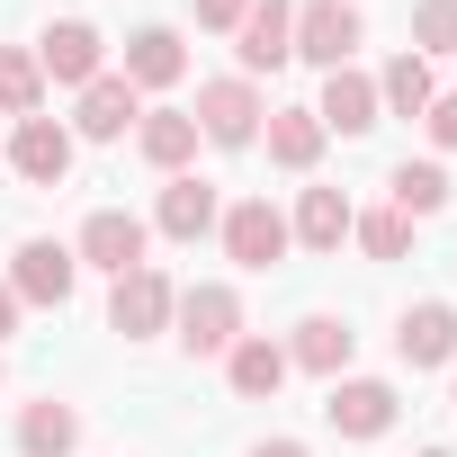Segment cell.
I'll return each mask as SVG.
<instances>
[{
	"label": "cell",
	"mask_w": 457,
	"mask_h": 457,
	"mask_svg": "<svg viewBox=\"0 0 457 457\" xmlns=\"http://www.w3.org/2000/svg\"><path fill=\"white\" fill-rule=\"evenodd\" d=\"M215 224H224V252H234L243 270H278V261H287V243H296V234H287V215H278L270 197H243V206H224Z\"/></svg>",
	"instance_id": "cell-1"
},
{
	"label": "cell",
	"mask_w": 457,
	"mask_h": 457,
	"mask_svg": "<svg viewBox=\"0 0 457 457\" xmlns=\"http://www.w3.org/2000/svg\"><path fill=\"white\" fill-rule=\"evenodd\" d=\"M170 323H179V341H188L197 359H215V350L243 341V296H234V287H188V296L170 305Z\"/></svg>",
	"instance_id": "cell-2"
},
{
	"label": "cell",
	"mask_w": 457,
	"mask_h": 457,
	"mask_svg": "<svg viewBox=\"0 0 457 457\" xmlns=\"http://www.w3.org/2000/svg\"><path fill=\"white\" fill-rule=\"evenodd\" d=\"M144 215H126V206H99L90 224H81V243H72V261H90V270H108V278H126V270H144Z\"/></svg>",
	"instance_id": "cell-3"
},
{
	"label": "cell",
	"mask_w": 457,
	"mask_h": 457,
	"mask_svg": "<svg viewBox=\"0 0 457 457\" xmlns=\"http://www.w3.org/2000/svg\"><path fill=\"white\" fill-rule=\"evenodd\" d=\"M234 54H243V81L252 72H278L296 54V0H252L243 28H234Z\"/></svg>",
	"instance_id": "cell-4"
},
{
	"label": "cell",
	"mask_w": 457,
	"mask_h": 457,
	"mask_svg": "<svg viewBox=\"0 0 457 457\" xmlns=\"http://www.w3.org/2000/svg\"><path fill=\"white\" fill-rule=\"evenodd\" d=\"M170 305H179V287H170V278L144 261V270H126V278H117V296H108V323H117L126 341H153V332L170 323Z\"/></svg>",
	"instance_id": "cell-5"
},
{
	"label": "cell",
	"mask_w": 457,
	"mask_h": 457,
	"mask_svg": "<svg viewBox=\"0 0 457 457\" xmlns=\"http://www.w3.org/2000/svg\"><path fill=\"white\" fill-rule=\"evenodd\" d=\"M323 421H332L341 439H386V430H395V386H386V377H332Z\"/></svg>",
	"instance_id": "cell-6"
},
{
	"label": "cell",
	"mask_w": 457,
	"mask_h": 457,
	"mask_svg": "<svg viewBox=\"0 0 457 457\" xmlns=\"http://www.w3.org/2000/svg\"><path fill=\"white\" fill-rule=\"evenodd\" d=\"M261 117H270V108H261V90H252L243 72L197 90V135H206V144H252V135H261Z\"/></svg>",
	"instance_id": "cell-7"
},
{
	"label": "cell",
	"mask_w": 457,
	"mask_h": 457,
	"mask_svg": "<svg viewBox=\"0 0 457 457\" xmlns=\"http://www.w3.org/2000/svg\"><path fill=\"white\" fill-rule=\"evenodd\" d=\"M296 54L323 63V72H341L359 54V10H350V0H305V10H296Z\"/></svg>",
	"instance_id": "cell-8"
},
{
	"label": "cell",
	"mask_w": 457,
	"mask_h": 457,
	"mask_svg": "<svg viewBox=\"0 0 457 457\" xmlns=\"http://www.w3.org/2000/svg\"><path fill=\"white\" fill-rule=\"evenodd\" d=\"M10 153V170L28 179V188H63V170H72V135L54 126V117H19V135L0 144Z\"/></svg>",
	"instance_id": "cell-9"
},
{
	"label": "cell",
	"mask_w": 457,
	"mask_h": 457,
	"mask_svg": "<svg viewBox=\"0 0 457 457\" xmlns=\"http://www.w3.org/2000/svg\"><path fill=\"white\" fill-rule=\"evenodd\" d=\"M395 359L403 368H457V305H412L403 323H395Z\"/></svg>",
	"instance_id": "cell-10"
},
{
	"label": "cell",
	"mask_w": 457,
	"mask_h": 457,
	"mask_svg": "<svg viewBox=\"0 0 457 457\" xmlns=\"http://www.w3.org/2000/svg\"><path fill=\"white\" fill-rule=\"evenodd\" d=\"M37 72H46V81L90 90V81H99V28H90V19H54V28H46V46H37Z\"/></svg>",
	"instance_id": "cell-11"
},
{
	"label": "cell",
	"mask_w": 457,
	"mask_h": 457,
	"mask_svg": "<svg viewBox=\"0 0 457 457\" xmlns=\"http://www.w3.org/2000/svg\"><path fill=\"white\" fill-rule=\"evenodd\" d=\"M72 278H81V261L63 252V243H19V270H10V287H19V305H63L72 296Z\"/></svg>",
	"instance_id": "cell-12"
},
{
	"label": "cell",
	"mask_w": 457,
	"mask_h": 457,
	"mask_svg": "<svg viewBox=\"0 0 457 457\" xmlns=\"http://www.w3.org/2000/svg\"><path fill=\"white\" fill-rule=\"evenodd\" d=\"M135 117H144V90H135L126 72H99V81L81 90V117H72V126H81L90 144H117V135H126Z\"/></svg>",
	"instance_id": "cell-13"
},
{
	"label": "cell",
	"mask_w": 457,
	"mask_h": 457,
	"mask_svg": "<svg viewBox=\"0 0 457 457\" xmlns=\"http://www.w3.org/2000/svg\"><path fill=\"white\" fill-rule=\"evenodd\" d=\"M314 117H323V135H332V126H341V135H368V126H377V81H368L359 63L323 72V99H314Z\"/></svg>",
	"instance_id": "cell-14"
},
{
	"label": "cell",
	"mask_w": 457,
	"mask_h": 457,
	"mask_svg": "<svg viewBox=\"0 0 457 457\" xmlns=\"http://www.w3.org/2000/svg\"><path fill=\"white\" fill-rule=\"evenodd\" d=\"M350 224H359V206H350L341 188H305V197H296V224H287V234H296L305 252H341V243H350Z\"/></svg>",
	"instance_id": "cell-15"
},
{
	"label": "cell",
	"mask_w": 457,
	"mask_h": 457,
	"mask_svg": "<svg viewBox=\"0 0 457 457\" xmlns=\"http://www.w3.org/2000/svg\"><path fill=\"white\" fill-rule=\"evenodd\" d=\"M153 224H162L170 243H197V234H215V188L179 170V179L162 188V206H153Z\"/></svg>",
	"instance_id": "cell-16"
},
{
	"label": "cell",
	"mask_w": 457,
	"mask_h": 457,
	"mask_svg": "<svg viewBox=\"0 0 457 457\" xmlns=\"http://www.w3.org/2000/svg\"><path fill=\"white\" fill-rule=\"evenodd\" d=\"M135 144H144V162H153V170H170V179H179V170H188V153H197V117H188V108H153V117L135 126Z\"/></svg>",
	"instance_id": "cell-17"
},
{
	"label": "cell",
	"mask_w": 457,
	"mask_h": 457,
	"mask_svg": "<svg viewBox=\"0 0 457 457\" xmlns=\"http://www.w3.org/2000/svg\"><path fill=\"white\" fill-rule=\"evenodd\" d=\"M270 162L278 170H314L323 162V117L314 108H270Z\"/></svg>",
	"instance_id": "cell-18"
},
{
	"label": "cell",
	"mask_w": 457,
	"mask_h": 457,
	"mask_svg": "<svg viewBox=\"0 0 457 457\" xmlns=\"http://www.w3.org/2000/svg\"><path fill=\"white\" fill-rule=\"evenodd\" d=\"M287 368L341 377V368H350V323H332V314H305V323H296V341H287Z\"/></svg>",
	"instance_id": "cell-19"
},
{
	"label": "cell",
	"mask_w": 457,
	"mask_h": 457,
	"mask_svg": "<svg viewBox=\"0 0 457 457\" xmlns=\"http://www.w3.org/2000/svg\"><path fill=\"white\" fill-rule=\"evenodd\" d=\"M179 72H188V54H179L170 28H144V37L126 46V81H135V90H170Z\"/></svg>",
	"instance_id": "cell-20"
},
{
	"label": "cell",
	"mask_w": 457,
	"mask_h": 457,
	"mask_svg": "<svg viewBox=\"0 0 457 457\" xmlns=\"http://www.w3.org/2000/svg\"><path fill=\"white\" fill-rule=\"evenodd\" d=\"M72 439H81V412H72V403L46 395V403L19 412V448H28V457H72Z\"/></svg>",
	"instance_id": "cell-21"
},
{
	"label": "cell",
	"mask_w": 457,
	"mask_h": 457,
	"mask_svg": "<svg viewBox=\"0 0 457 457\" xmlns=\"http://www.w3.org/2000/svg\"><path fill=\"white\" fill-rule=\"evenodd\" d=\"M224 377H234V395H278L287 386V350L278 341H234L224 350Z\"/></svg>",
	"instance_id": "cell-22"
},
{
	"label": "cell",
	"mask_w": 457,
	"mask_h": 457,
	"mask_svg": "<svg viewBox=\"0 0 457 457\" xmlns=\"http://www.w3.org/2000/svg\"><path fill=\"white\" fill-rule=\"evenodd\" d=\"M430 99H439V90H430V63L403 46V54L386 63V81H377V108H395V117H421Z\"/></svg>",
	"instance_id": "cell-23"
},
{
	"label": "cell",
	"mask_w": 457,
	"mask_h": 457,
	"mask_svg": "<svg viewBox=\"0 0 457 457\" xmlns=\"http://www.w3.org/2000/svg\"><path fill=\"white\" fill-rule=\"evenodd\" d=\"M46 108V72L28 46H0V117H37Z\"/></svg>",
	"instance_id": "cell-24"
},
{
	"label": "cell",
	"mask_w": 457,
	"mask_h": 457,
	"mask_svg": "<svg viewBox=\"0 0 457 457\" xmlns=\"http://www.w3.org/2000/svg\"><path fill=\"white\" fill-rule=\"evenodd\" d=\"M386 188H395L403 215H439V206H448V170H439V162H395Z\"/></svg>",
	"instance_id": "cell-25"
},
{
	"label": "cell",
	"mask_w": 457,
	"mask_h": 457,
	"mask_svg": "<svg viewBox=\"0 0 457 457\" xmlns=\"http://www.w3.org/2000/svg\"><path fill=\"white\" fill-rule=\"evenodd\" d=\"M350 234H359L368 261H403V252H412V215H403V206H377V215L350 224Z\"/></svg>",
	"instance_id": "cell-26"
},
{
	"label": "cell",
	"mask_w": 457,
	"mask_h": 457,
	"mask_svg": "<svg viewBox=\"0 0 457 457\" xmlns=\"http://www.w3.org/2000/svg\"><path fill=\"white\" fill-rule=\"evenodd\" d=\"M412 54L430 63V54H457V0H421L412 10Z\"/></svg>",
	"instance_id": "cell-27"
},
{
	"label": "cell",
	"mask_w": 457,
	"mask_h": 457,
	"mask_svg": "<svg viewBox=\"0 0 457 457\" xmlns=\"http://www.w3.org/2000/svg\"><path fill=\"white\" fill-rule=\"evenodd\" d=\"M421 126H430V144H439V153H457V99H430V108H421Z\"/></svg>",
	"instance_id": "cell-28"
},
{
	"label": "cell",
	"mask_w": 457,
	"mask_h": 457,
	"mask_svg": "<svg viewBox=\"0 0 457 457\" xmlns=\"http://www.w3.org/2000/svg\"><path fill=\"white\" fill-rule=\"evenodd\" d=\"M252 0H197V28H243Z\"/></svg>",
	"instance_id": "cell-29"
},
{
	"label": "cell",
	"mask_w": 457,
	"mask_h": 457,
	"mask_svg": "<svg viewBox=\"0 0 457 457\" xmlns=\"http://www.w3.org/2000/svg\"><path fill=\"white\" fill-rule=\"evenodd\" d=\"M10 332H19V287L0 278V341H10Z\"/></svg>",
	"instance_id": "cell-30"
},
{
	"label": "cell",
	"mask_w": 457,
	"mask_h": 457,
	"mask_svg": "<svg viewBox=\"0 0 457 457\" xmlns=\"http://www.w3.org/2000/svg\"><path fill=\"white\" fill-rule=\"evenodd\" d=\"M252 457H314V448H305V439H261Z\"/></svg>",
	"instance_id": "cell-31"
},
{
	"label": "cell",
	"mask_w": 457,
	"mask_h": 457,
	"mask_svg": "<svg viewBox=\"0 0 457 457\" xmlns=\"http://www.w3.org/2000/svg\"><path fill=\"white\" fill-rule=\"evenodd\" d=\"M421 457H448V448H421Z\"/></svg>",
	"instance_id": "cell-32"
},
{
	"label": "cell",
	"mask_w": 457,
	"mask_h": 457,
	"mask_svg": "<svg viewBox=\"0 0 457 457\" xmlns=\"http://www.w3.org/2000/svg\"><path fill=\"white\" fill-rule=\"evenodd\" d=\"M0 162H10V153H0Z\"/></svg>",
	"instance_id": "cell-33"
}]
</instances>
